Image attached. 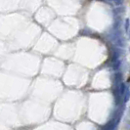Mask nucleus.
Instances as JSON below:
<instances>
[{
  "instance_id": "obj_1",
  "label": "nucleus",
  "mask_w": 130,
  "mask_h": 130,
  "mask_svg": "<svg viewBox=\"0 0 130 130\" xmlns=\"http://www.w3.org/2000/svg\"><path fill=\"white\" fill-rule=\"evenodd\" d=\"M128 26H129V20H126V25H125V29L126 31H128Z\"/></svg>"
}]
</instances>
